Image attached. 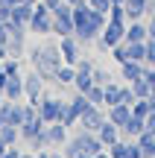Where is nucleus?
Wrapping results in <instances>:
<instances>
[{
    "instance_id": "nucleus-1",
    "label": "nucleus",
    "mask_w": 155,
    "mask_h": 158,
    "mask_svg": "<svg viewBox=\"0 0 155 158\" xmlns=\"http://www.w3.org/2000/svg\"><path fill=\"white\" fill-rule=\"evenodd\" d=\"M29 62H32V68L44 76V82H50V79H56V70L64 64V59H62L59 44H38V47L29 50Z\"/></svg>"
},
{
    "instance_id": "nucleus-2",
    "label": "nucleus",
    "mask_w": 155,
    "mask_h": 158,
    "mask_svg": "<svg viewBox=\"0 0 155 158\" xmlns=\"http://www.w3.org/2000/svg\"><path fill=\"white\" fill-rule=\"evenodd\" d=\"M120 41H126V23L108 21L103 27V32H100V38H97V47H100V50H111V47L120 44Z\"/></svg>"
},
{
    "instance_id": "nucleus-3",
    "label": "nucleus",
    "mask_w": 155,
    "mask_h": 158,
    "mask_svg": "<svg viewBox=\"0 0 155 158\" xmlns=\"http://www.w3.org/2000/svg\"><path fill=\"white\" fill-rule=\"evenodd\" d=\"M29 32H35V35H50L53 32V12L47 9L44 3H35V15H32V21H29Z\"/></svg>"
},
{
    "instance_id": "nucleus-4",
    "label": "nucleus",
    "mask_w": 155,
    "mask_h": 158,
    "mask_svg": "<svg viewBox=\"0 0 155 158\" xmlns=\"http://www.w3.org/2000/svg\"><path fill=\"white\" fill-rule=\"evenodd\" d=\"M70 141L79 147V152H88V155H97V152H103V141H100V135L97 132H88V129H79Z\"/></svg>"
},
{
    "instance_id": "nucleus-5",
    "label": "nucleus",
    "mask_w": 155,
    "mask_h": 158,
    "mask_svg": "<svg viewBox=\"0 0 155 158\" xmlns=\"http://www.w3.org/2000/svg\"><path fill=\"white\" fill-rule=\"evenodd\" d=\"M62 106H64V100L47 97V91H44V97L38 100V117L44 120V123H56V120L62 117Z\"/></svg>"
},
{
    "instance_id": "nucleus-6",
    "label": "nucleus",
    "mask_w": 155,
    "mask_h": 158,
    "mask_svg": "<svg viewBox=\"0 0 155 158\" xmlns=\"http://www.w3.org/2000/svg\"><path fill=\"white\" fill-rule=\"evenodd\" d=\"M23 94H27V102H32V106H38V100L44 97V76L38 70L23 76Z\"/></svg>"
},
{
    "instance_id": "nucleus-7",
    "label": "nucleus",
    "mask_w": 155,
    "mask_h": 158,
    "mask_svg": "<svg viewBox=\"0 0 155 158\" xmlns=\"http://www.w3.org/2000/svg\"><path fill=\"white\" fill-rule=\"evenodd\" d=\"M105 108L103 106H88L85 111H82V117H79V126L82 129H88V132H100V126L105 123Z\"/></svg>"
},
{
    "instance_id": "nucleus-8",
    "label": "nucleus",
    "mask_w": 155,
    "mask_h": 158,
    "mask_svg": "<svg viewBox=\"0 0 155 158\" xmlns=\"http://www.w3.org/2000/svg\"><path fill=\"white\" fill-rule=\"evenodd\" d=\"M59 50H62L64 64H76L79 62V41H76V35H64V38L59 41Z\"/></svg>"
},
{
    "instance_id": "nucleus-9",
    "label": "nucleus",
    "mask_w": 155,
    "mask_h": 158,
    "mask_svg": "<svg viewBox=\"0 0 155 158\" xmlns=\"http://www.w3.org/2000/svg\"><path fill=\"white\" fill-rule=\"evenodd\" d=\"M73 32H76L73 15H53V35L64 38V35H73Z\"/></svg>"
},
{
    "instance_id": "nucleus-10",
    "label": "nucleus",
    "mask_w": 155,
    "mask_h": 158,
    "mask_svg": "<svg viewBox=\"0 0 155 158\" xmlns=\"http://www.w3.org/2000/svg\"><path fill=\"white\" fill-rule=\"evenodd\" d=\"M32 15H35V3H18L15 9H12V23H18V27H27V29H29Z\"/></svg>"
},
{
    "instance_id": "nucleus-11",
    "label": "nucleus",
    "mask_w": 155,
    "mask_h": 158,
    "mask_svg": "<svg viewBox=\"0 0 155 158\" xmlns=\"http://www.w3.org/2000/svg\"><path fill=\"white\" fill-rule=\"evenodd\" d=\"M3 94H6V100H12V102L27 100V94H23V76H9V82H6V88H3Z\"/></svg>"
},
{
    "instance_id": "nucleus-12",
    "label": "nucleus",
    "mask_w": 155,
    "mask_h": 158,
    "mask_svg": "<svg viewBox=\"0 0 155 158\" xmlns=\"http://www.w3.org/2000/svg\"><path fill=\"white\" fill-rule=\"evenodd\" d=\"M105 117H108L111 123H117V126H126L129 117H132V106H126V102H117V106H111L108 111H105Z\"/></svg>"
},
{
    "instance_id": "nucleus-13",
    "label": "nucleus",
    "mask_w": 155,
    "mask_h": 158,
    "mask_svg": "<svg viewBox=\"0 0 155 158\" xmlns=\"http://www.w3.org/2000/svg\"><path fill=\"white\" fill-rule=\"evenodd\" d=\"M126 23L129 21H141V18L149 12V0H126Z\"/></svg>"
},
{
    "instance_id": "nucleus-14",
    "label": "nucleus",
    "mask_w": 155,
    "mask_h": 158,
    "mask_svg": "<svg viewBox=\"0 0 155 158\" xmlns=\"http://www.w3.org/2000/svg\"><path fill=\"white\" fill-rule=\"evenodd\" d=\"M47 135H50V147H64L67 143V126L64 123H47Z\"/></svg>"
},
{
    "instance_id": "nucleus-15",
    "label": "nucleus",
    "mask_w": 155,
    "mask_h": 158,
    "mask_svg": "<svg viewBox=\"0 0 155 158\" xmlns=\"http://www.w3.org/2000/svg\"><path fill=\"white\" fill-rule=\"evenodd\" d=\"M144 70H146V64H144V62H132V59L120 64V76L126 79V82H135V79H141V76H144Z\"/></svg>"
},
{
    "instance_id": "nucleus-16",
    "label": "nucleus",
    "mask_w": 155,
    "mask_h": 158,
    "mask_svg": "<svg viewBox=\"0 0 155 158\" xmlns=\"http://www.w3.org/2000/svg\"><path fill=\"white\" fill-rule=\"evenodd\" d=\"M97 135H100V141H103V147L108 149L111 143L120 138V126H117V123H111V120H105V123L100 126V132H97Z\"/></svg>"
},
{
    "instance_id": "nucleus-17",
    "label": "nucleus",
    "mask_w": 155,
    "mask_h": 158,
    "mask_svg": "<svg viewBox=\"0 0 155 158\" xmlns=\"http://www.w3.org/2000/svg\"><path fill=\"white\" fill-rule=\"evenodd\" d=\"M44 126H47V123L38 117V114H35V117H29L27 123H21V141H32V138L38 135V132L44 129Z\"/></svg>"
},
{
    "instance_id": "nucleus-18",
    "label": "nucleus",
    "mask_w": 155,
    "mask_h": 158,
    "mask_svg": "<svg viewBox=\"0 0 155 158\" xmlns=\"http://www.w3.org/2000/svg\"><path fill=\"white\" fill-rule=\"evenodd\" d=\"M149 38V29L144 21H129L126 23V41H146Z\"/></svg>"
},
{
    "instance_id": "nucleus-19",
    "label": "nucleus",
    "mask_w": 155,
    "mask_h": 158,
    "mask_svg": "<svg viewBox=\"0 0 155 158\" xmlns=\"http://www.w3.org/2000/svg\"><path fill=\"white\" fill-rule=\"evenodd\" d=\"M135 141H138V147H141V152H144V158H155V135H152L149 129H144L138 138H135Z\"/></svg>"
},
{
    "instance_id": "nucleus-20",
    "label": "nucleus",
    "mask_w": 155,
    "mask_h": 158,
    "mask_svg": "<svg viewBox=\"0 0 155 158\" xmlns=\"http://www.w3.org/2000/svg\"><path fill=\"white\" fill-rule=\"evenodd\" d=\"M144 129H146V120H144V117H135V114H132V117H129V123L120 126V135H126V138H138Z\"/></svg>"
},
{
    "instance_id": "nucleus-21",
    "label": "nucleus",
    "mask_w": 155,
    "mask_h": 158,
    "mask_svg": "<svg viewBox=\"0 0 155 158\" xmlns=\"http://www.w3.org/2000/svg\"><path fill=\"white\" fill-rule=\"evenodd\" d=\"M0 141L9 143V147H15V143L21 141V129H18V126H12V123L0 126Z\"/></svg>"
},
{
    "instance_id": "nucleus-22",
    "label": "nucleus",
    "mask_w": 155,
    "mask_h": 158,
    "mask_svg": "<svg viewBox=\"0 0 155 158\" xmlns=\"http://www.w3.org/2000/svg\"><path fill=\"white\" fill-rule=\"evenodd\" d=\"M73 79H76V64H62L56 70V82L59 85H73Z\"/></svg>"
},
{
    "instance_id": "nucleus-23",
    "label": "nucleus",
    "mask_w": 155,
    "mask_h": 158,
    "mask_svg": "<svg viewBox=\"0 0 155 158\" xmlns=\"http://www.w3.org/2000/svg\"><path fill=\"white\" fill-rule=\"evenodd\" d=\"M129 85H132V91H135V97H138V100H149V97H152V85L146 82L144 76L135 79V82H129Z\"/></svg>"
},
{
    "instance_id": "nucleus-24",
    "label": "nucleus",
    "mask_w": 155,
    "mask_h": 158,
    "mask_svg": "<svg viewBox=\"0 0 155 158\" xmlns=\"http://www.w3.org/2000/svg\"><path fill=\"white\" fill-rule=\"evenodd\" d=\"M129 44V59L132 62H144L146 59V41H126Z\"/></svg>"
},
{
    "instance_id": "nucleus-25",
    "label": "nucleus",
    "mask_w": 155,
    "mask_h": 158,
    "mask_svg": "<svg viewBox=\"0 0 155 158\" xmlns=\"http://www.w3.org/2000/svg\"><path fill=\"white\" fill-rule=\"evenodd\" d=\"M103 88H105V108L117 106V102H120V85H117V82H108V85H103Z\"/></svg>"
},
{
    "instance_id": "nucleus-26",
    "label": "nucleus",
    "mask_w": 155,
    "mask_h": 158,
    "mask_svg": "<svg viewBox=\"0 0 155 158\" xmlns=\"http://www.w3.org/2000/svg\"><path fill=\"white\" fill-rule=\"evenodd\" d=\"M88 102H91V106H103L105 108V88L103 85H91V91H88Z\"/></svg>"
},
{
    "instance_id": "nucleus-27",
    "label": "nucleus",
    "mask_w": 155,
    "mask_h": 158,
    "mask_svg": "<svg viewBox=\"0 0 155 158\" xmlns=\"http://www.w3.org/2000/svg\"><path fill=\"white\" fill-rule=\"evenodd\" d=\"M27 143H29V149H32V152H38V149H47V147H50V135H47V126H44V129H41L38 135L32 138V141H27Z\"/></svg>"
},
{
    "instance_id": "nucleus-28",
    "label": "nucleus",
    "mask_w": 155,
    "mask_h": 158,
    "mask_svg": "<svg viewBox=\"0 0 155 158\" xmlns=\"http://www.w3.org/2000/svg\"><path fill=\"white\" fill-rule=\"evenodd\" d=\"M108 53H111V59H114L117 64L129 62V44H126V41H120V44H114V47H111Z\"/></svg>"
},
{
    "instance_id": "nucleus-29",
    "label": "nucleus",
    "mask_w": 155,
    "mask_h": 158,
    "mask_svg": "<svg viewBox=\"0 0 155 158\" xmlns=\"http://www.w3.org/2000/svg\"><path fill=\"white\" fill-rule=\"evenodd\" d=\"M91 85H94L91 73H79V70H76V79H73V88L79 91V94H88V91H91Z\"/></svg>"
},
{
    "instance_id": "nucleus-30",
    "label": "nucleus",
    "mask_w": 155,
    "mask_h": 158,
    "mask_svg": "<svg viewBox=\"0 0 155 158\" xmlns=\"http://www.w3.org/2000/svg\"><path fill=\"white\" fill-rule=\"evenodd\" d=\"M108 155H111V158H129V143L117 138V141L108 147Z\"/></svg>"
},
{
    "instance_id": "nucleus-31",
    "label": "nucleus",
    "mask_w": 155,
    "mask_h": 158,
    "mask_svg": "<svg viewBox=\"0 0 155 158\" xmlns=\"http://www.w3.org/2000/svg\"><path fill=\"white\" fill-rule=\"evenodd\" d=\"M3 70L9 76H21V59H18V56H6L3 59Z\"/></svg>"
},
{
    "instance_id": "nucleus-32",
    "label": "nucleus",
    "mask_w": 155,
    "mask_h": 158,
    "mask_svg": "<svg viewBox=\"0 0 155 158\" xmlns=\"http://www.w3.org/2000/svg\"><path fill=\"white\" fill-rule=\"evenodd\" d=\"M132 114H135V117H149V114H152V108H149V100H135L132 102Z\"/></svg>"
},
{
    "instance_id": "nucleus-33",
    "label": "nucleus",
    "mask_w": 155,
    "mask_h": 158,
    "mask_svg": "<svg viewBox=\"0 0 155 158\" xmlns=\"http://www.w3.org/2000/svg\"><path fill=\"white\" fill-rule=\"evenodd\" d=\"M91 79H94V85H108V82H114V76H111L108 70H103V68H94L91 70Z\"/></svg>"
},
{
    "instance_id": "nucleus-34",
    "label": "nucleus",
    "mask_w": 155,
    "mask_h": 158,
    "mask_svg": "<svg viewBox=\"0 0 155 158\" xmlns=\"http://www.w3.org/2000/svg\"><path fill=\"white\" fill-rule=\"evenodd\" d=\"M108 21H120V23H126V6H123V3H111V9H108Z\"/></svg>"
},
{
    "instance_id": "nucleus-35",
    "label": "nucleus",
    "mask_w": 155,
    "mask_h": 158,
    "mask_svg": "<svg viewBox=\"0 0 155 158\" xmlns=\"http://www.w3.org/2000/svg\"><path fill=\"white\" fill-rule=\"evenodd\" d=\"M138 100V97H135V91H132V85H120V102H126V106H132V102Z\"/></svg>"
},
{
    "instance_id": "nucleus-36",
    "label": "nucleus",
    "mask_w": 155,
    "mask_h": 158,
    "mask_svg": "<svg viewBox=\"0 0 155 158\" xmlns=\"http://www.w3.org/2000/svg\"><path fill=\"white\" fill-rule=\"evenodd\" d=\"M12 106H15L12 100H3V106H0V126L9 123V117H12Z\"/></svg>"
},
{
    "instance_id": "nucleus-37",
    "label": "nucleus",
    "mask_w": 155,
    "mask_h": 158,
    "mask_svg": "<svg viewBox=\"0 0 155 158\" xmlns=\"http://www.w3.org/2000/svg\"><path fill=\"white\" fill-rule=\"evenodd\" d=\"M146 68H152L155 64V38H146V59H144Z\"/></svg>"
},
{
    "instance_id": "nucleus-38",
    "label": "nucleus",
    "mask_w": 155,
    "mask_h": 158,
    "mask_svg": "<svg viewBox=\"0 0 155 158\" xmlns=\"http://www.w3.org/2000/svg\"><path fill=\"white\" fill-rule=\"evenodd\" d=\"M88 6H91V9H97V12H105V15H108L111 0H88Z\"/></svg>"
},
{
    "instance_id": "nucleus-39",
    "label": "nucleus",
    "mask_w": 155,
    "mask_h": 158,
    "mask_svg": "<svg viewBox=\"0 0 155 158\" xmlns=\"http://www.w3.org/2000/svg\"><path fill=\"white\" fill-rule=\"evenodd\" d=\"M94 68H97V64H94L91 59H82V56H79V62H76V70H79V73H91Z\"/></svg>"
},
{
    "instance_id": "nucleus-40",
    "label": "nucleus",
    "mask_w": 155,
    "mask_h": 158,
    "mask_svg": "<svg viewBox=\"0 0 155 158\" xmlns=\"http://www.w3.org/2000/svg\"><path fill=\"white\" fill-rule=\"evenodd\" d=\"M129 158H144V152H141L138 141H129Z\"/></svg>"
},
{
    "instance_id": "nucleus-41",
    "label": "nucleus",
    "mask_w": 155,
    "mask_h": 158,
    "mask_svg": "<svg viewBox=\"0 0 155 158\" xmlns=\"http://www.w3.org/2000/svg\"><path fill=\"white\" fill-rule=\"evenodd\" d=\"M21 155H23V152L18 149V143H15V147H9V149L3 152V158H21Z\"/></svg>"
},
{
    "instance_id": "nucleus-42",
    "label": "nucleus",
    "mask_w": 155,
    "mask_h": 158,
    "mask_svg": "<svg viewBox=\"0 0 155 158\" xmlns=\"http://www.w3.org/2000/svg\"><path fill=\"white\" fill-rule=\"evenodd\" d=\"M6 41H9V27H6V23L0 21V44L6 47Z\"/></svg>"
},
{
    "instance_id": "nucleus-43",
    "label": "nucleus",
    "mask_w": 155,
    "mask_h": 158,
    "mask_svg": "<svg viewBox=\"0 0 155 158\" xmlns=\"http://www.w3.org/2000/svg\"><path fill=\"white\" fill-rule=\"evenodd\" d=\"M6 82H9V73L3 70V62H0V88H6Z\"/></svg>"
},
{
    "instance_id": "nucleus-44",
    "label": "nucleus",
    "mask_w": 155,
    "mask_h": 158,
    "mask_svg": "<svg viewBox=\"0 0 155 158\" xmlns=\"http://www.w3.org/2000/svg\"><path fill=\"white\" fill-rule=\"evenodd\" d=\"M146 29H149V38H155V15L146 21Z\"/></svg>"
},
{
    "instance_id": "nucleus-45",
    "label": "nucleus",
    "mask_w": 155,
    "mask_h": 158,
    "mask_svg": "<svg viewBox=\"0 0 155 158\" xmlns=\"http://www.w3.org/2000/svg\"><path fill=\"white\" fill-rule=\"evenodd\" d=\"M41 3H44V6H47V9H50V12H53V9H56V6H59V3H64V0H41Z\"/></svg>"
},
{
    "instance_id": "nucleus-46",
    "label": "nucleus",
    "mask_w": 155,
    "mask_h": 158,
    "mask_svg": "<svg viewBox=\"0 0 155 158\" xmlns=\"http://www.w3.org/2000/svg\"><path fill=\"white\" fill-rule=\"evenodd\" d=\"M50 158H67V155H64L62 149H50Z\"/></svg>"
},
{
    "instance_id": "nucleus-47",
    "label": "nucleus",
    "mask_w": 155,
    "mask_h": 158,
    "mask_svg": "<svg viewBox=\"0 0 155 158\" xmlns=\"http://www.w3.org/2000/svg\"><path fill=\"white\" fill-rule=\"evenodd\" d=\"M35 158H50V152H47V149H38V152H35Z\"/></svg>"
},
{
    "instance_id": "nucleus-48",
    "label": "nucleus",
    "mask_w": 155,
    "mask_h": 158,
    "mask_svg": "<svg viewBox=\"0 0 155 158\" xmlns=\"http://www.w3.org/2000/svg\"><path fill=\"white\" fill-rule=\"evenodd\" d=\"M6 56H9V50H6V47H3V44H0V62H3V59H6Z\"/></svg>"
},
{
    "instance_id": "nucleus-49",
    "label": "nucleus",
    "mask_w": 155,
    "mask_h": 158,
    "mask_svg": "<svg viewBox=\"0 0 155 158\" xmlns=\"http://www.w3.org/2000/svg\"><path fill=\"white\" fill-rule=\"evenodd\" d=\"M94 158H111V155H108V149H103V152H97Z\"/></svg>"
},
{
    "instance_id": "nucleus-50",
    "label": "nucleus",
    "mask_w": 155,
    "mask_h": 158,
    "mask_svg": "<svg viewBox=\"0 0 155 158\" xmlns=\"http://www.w3.org/2000/svg\"><path fill=\"white\" fill-rule=\"evenodd\" d=\"M6 149H9V143H3V141H0V158H3V152H6Z\"/></svg>"
},
{
    "instance_id": "nucleus-51",
    "label": "nucleus",
    "mask_w": 155,
    "mask_h": 158,
    "mask_svg": "<svg viewBox=\"0 0 155 158\" xmlns=\"http://www.w3.org/2000/svg\"><path fill=\"white\" fill-rule=\"evenodd\" d=\"M70 6H82V3H88V0H67Z\"/></svg>"
},
{
    "instance_id": "nucleus-52",
    "label": "nucleus",
    "mask_w": 155,
    "mask_h": 158,
    "mask_svg": "<svg viewBox=\"0 0 155 158\" xmlns=\"http://www.w3.org/2000/svg\"><path fill=\"white\" fill-rule=\"evenodd\" d=\"M149 108H152V114H155V94L149 97Z\"/></svg>"
},
{
    "instance_id": "nucleus-53",
    "label": "nucleus",
    "mask_w": 155,
    "mask_h": 158,
    "mask_svg": "<svg viewBox=\"0 0 155 158\" xmlns=\"http://www.w3.org/2000/svg\"><path fill=\"white\" fill-rule=\"evenodd\" d=\"M21 158H35V152H32V149H29V152H23Z\"/></svg>"
},
{
    "instance_id": "nucleus-54",
    "label": "nucleus",
    "mask_w": 155,
    "mask_h": 158,
    "mask_svg": "<svg viewBox=\"0 0 155 158\" xmlns=\"http://www.w3.org/2000/svg\"><path fill=\"white\" fill-rule=\"evenodd\" d=\"M149 15H155V0H149Z\"/></svg>"
},
{
    "instance_id": "nucleus-55",
    "label": "nucleus",
    "mask_w": 155,
    "mask_h": 158,
    "mask_svg": "<svg viewBox=\"0 0 155 158\" xmlns=\"http://www.w3.org/2000/svg\"><path fill=\"white\" fill-rule=\"evenodd\" d=\"M3 100H6V94H3V88H0V106H3Z\"/></svg>"
},
{
    "instance_id": "nucleus-56",
    "label": "nucleus",
    "mask_w": 155,
    "mask_h": 158,
    "mask_svg": "<svg viewBox=\"0 0 155 158\" xmlns=\"http://www.w3.org/2000/svg\"><path fill=\"white\" fill-rule=\"evenodd\" d=\"M111 3H126V0H111Z\"/></svg>"
}]
</instances>
